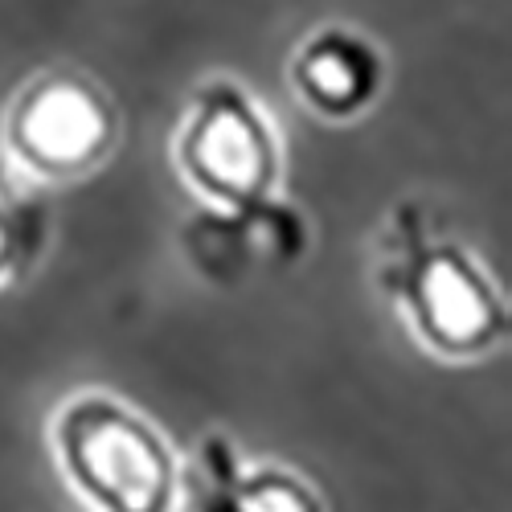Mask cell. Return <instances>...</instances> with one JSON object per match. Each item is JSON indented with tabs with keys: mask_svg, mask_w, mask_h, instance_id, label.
Listing matches in <instances>:
<instances>
[{
	"mask_svg": "<svg viewBox=\"0 0 512 512\" xmlns=\"http://www.w3.org/2000/svg\"><path fill=\"white\" fill-rule=\"evenodd\" d=\"M66 467L107 512H164L173 463L160 439L115 402L95 398L66 410Z\"/></svg>",
	"mask_w": 512,
	"mask_h": 512,
	"instance_id": "obj_1",
	"label": "cell"
},
{
	"mask_svg": "<svg viewBox=\"0 0 512 512\" xmlns=\"http://www.w3.org/2000/svg\"><path fill=\"white\" fill-rule=\"evenodd\" d=\"M107 136V107L74 78L41 82L21 103L17 148L33 168L41 164L50 173H74L107 148Z\"/></svg>",
	"mask_w": 512,
	"mask_h": 512,
	"instance_id": "obj_2",
	"label": "cell"
},
{
	"mask_svg": "<svg viewBox=\"0 0 512 512\" xmlns=\"http://www.w3.org/2000/svg\"><path fill=\"white\" fill-rule=\"evenodd\" d=\"M189 156L197 185L226 201H242L263 185V173L271 168V140L250 107H242L238 99H222L197 111Z\"/></svg>",
	"mask_w": 512,
	"mask_h": 512,
	"instance_id": "obj_3",
	"label": "cell"
},
{
	"mask_svg": "<svg viewBox=\"0 0 512 512\" xmlns=\"http://www.w3.org/2000/svg\"><path fill=\"white\" fill-rule=\"evenodd\" d=\"M414 312L422 320L426 340L439 349L488 345V336L496 328L488 287L455 254H439V259L422 267L414 283Z\"/></svg>",
	"mask_w": 512,
	"mask_h": 512,
	"instance_id": "obj_4",
	"label": "cell"
},
{
	"mask_svg": "<svg viewBox=\"0 0 512 512\" xmlns=\"http://www.w3.org/2000/svg\"><path fill=\"white\" fill-rule=\"evenodd\" d=\"M295 87H304V95L324 111V115H345L361 99H369L373 87V62L369 50H361L357 41H320L304 54V62L295 66Z\"/></svg>",
	"mask_w": 512,
	"mask_h": 512,
	"instance_id": "obj_5",
	"label": "cell"
},
{
	"mask_svg": "<svg viewBox=\"0 0 512 512\" xmlns=\"http://www.w3.org/2000/svg\"><path fill=\"white\" fill-rule=\"evenodd\" d=\"M242 512H312V500L287 484H263L242 500Z\"/></svg>",
	"mask_w": 512,
	"mask_h": 512,
	"instance_id": "obj_6",
	"label": "cell"
},
{
	"mask_svg": "<svg viewBox=\"0 0 512 512\" xmlns=\"http://www.w3.org/2000/svg\"><path fill=\"white\" fill-rule=\"evenodd\" d=\"M5 250H9V242H5V230H0V259H5Z\"/></svg>",
	"mask_w": 512,
	"mask_h": 512,
	"instance_id": "obj_7",
	"label": "cell"
}]
</instances>
